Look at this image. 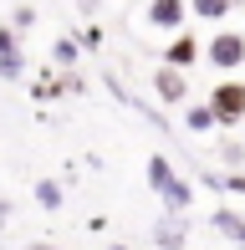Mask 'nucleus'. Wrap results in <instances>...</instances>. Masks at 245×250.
<instances>
[{
    "label": "nucleus",
    "instance_id": "6e6552de",
    "mask_svg": "<svg viewBox=\"0 0 245 250\" xmlns=\"http://www.w3.org/2000/svg\"><path fill=\"white\" fill-rule=\"evenodd\" d=\"M184 16H189L184 0H153V5H148V26H159V31H179Z\"/></svg>",
    "mask_w": 245,
    "mask_h": 250
},
{
    "label": "nucleus",
    "instance_id": "9b49d317",
    "mask_svg": "<svg viewBox=\"0 0 245 250\" xmlns=\"http://www.w3.org/2000/svg\"><path fill=\"white\" fill-rule=\"evenodd\" d=\"M174 174H179V168H174V164H169L163 153H153V158H148V189H153V194H159V189L169 184Z\"/></svg>",
    "mask_w": 245,
    "mask_h": 250
},
{
    "label": "nucleus",
    "instance_id": "412c9836",
    "mask_svg": "<svg viewBox=\"0 0 245 250\" xmlns=\"http://www.w3.org/2000/svg\"><path fill=\"white\" fill-rule=\"evenodd\" d=\"M107 250H133V245H107Z\"/></svg>",
    "mask_w": 245,
    "mask_h": 250
},
{
    "label": "nucleus",
    "instance_id": "f257e3e1",
    "mask_svg": "<svg viewBox=\"0 0 245 250\" xmlns=\"http://www.w3.org/2000/svg\"><path fill=\"white\" fill-rule=\"evenodd\" d=\"M204 107L215 112L220 128H235V123H245V82H240V77H225V82H215V87H209V102H204Z\"/></svg>",
    "mask_w": 245,
    "mask_h": 250
},
{
    "label": "nucleus",
    "instance_id": "20e7f679",
    "mask_svg": "<svg viewBox=\"0 0 245 250\" xmlns=\"http://www.w3.org/2000/svg\"><path fill=\"white\" fill-rule=\"evenodd\" d=\"M199 46H204V41H194L189 31H174V41L163 46V66H174V72L194 66V62H199Z\"/></svg>",
    "mask_w": 245,
    "mask_h": 250
},
{
    "label": "nucleus",
    "instance_id": "a211bd4d",
    "mask_svg": "<svg viewBox=\"0 0 245 250\" xmlns=\"http://www.w3.org/2000/svg\"><path fill=\"white\" fill-rule=\"evenodd\" d=\"M220 184H225V189H240V194H245V174H230V179H220Z\"/></svg>",
    "mask_w": 245,
    "mask_h": 250
},
{
    "label": "nucleus",
    "instance_id": "0eeeda50",
    "mask_svg": "<svg viewBox=\"0 0 245 250\" xmlns=\"http://www.w3.org/2000/svg\"><path fill=\"white\" fill-rule=\"evenodd\" d=\"M153 97L159 102H184L189 97V82H184V72H174V66H159V72H153Z\"/></svg>",
    "mask_w": 245,
    "mask_h": 250
},
{
    "label": "nucleus",
    "instance_id": "f8f14e48",
    "mask_svg": "<svg viewBox=\"0 0 245 250\" xmlns=\"http://www.w3.org/2000/svg\"><path fill=\"white\" fill-rule=\"evenodd\" d=\"M189 5V16H199V21H220L230 10V0H184Z\"/></svg>",
    "mask_w": 245,
    "mask_h": 250
},
{
    "label": "nucleus",
    "instance_id": "aec40b11",
    "mask_svg": "<svg viewBox=\"0 0 245 250\" xmlns=\"http://www.w3.org/2000/svg\"><path fill=\"white\" fill-rule=\"evenodd\" d=\"M26 250H51V245H46V240H31V245H26Z\"/></svg>",
    "mask_w": 245,
    "mask_h": 250
},
{
    "label": "nucleus",
    "instance_id": "6ab92c4d",
    "mask_svg": "<svg viewBox=\"0 0 245 250\" xmlns=\"http://www.w3.org/2000/svg\"><path fill=\"white\" fill-rule=\"evenodd\" d=\"M5 220H10V204H5V199H0V225H5Z\"/></svg>",
    "mask_w": 245,
    "mask_h": 250
},
{
    "label": "nucleus",
    "instance_id": "ddd939ff",
    "mask_svg": "<svg viewBox=\"0 0 245 250\" xmlns=\"http://www.w3.org/2000/svg\"><path fill=\"white\" fill-rule=\"evenodd\" d=\"M51 62H57V66H77V62H82V46H77L72 36H61L57 46H51Z\"/></svg>",
    "mask_w": 245,
    "mask_h": 250
},
{
    "label": "nucleus",
    "instance_id": "f3484780",
    "mask_svg": "<svg viewBox=\"0 0 245 250\" xmlns=\"http://www.w3.org/2000/svg\"><path fill=\"white\" fill-rule=\"evenodd\" d=\"M31 97H36V102H46V97H61V82H57V77H46V82H36V87H31Z\"/></svg>",
    "mask_w": 245,
    "mask_h": 250
},
{
    "label": "nucleus",
    "instance_id": "9d476101",
    "mask_svg": "<svg viewBox=\"0 0 245 250\" xmlns=\"http://www.w3.org/2000/svg\"><path fill=\"white\" fill-rule=\"evenodd\" d=\"M61 184H57V179H36V204H41V209H46V214H57L61 209Z\"/></svg>",
    "mask_w": 245,
    "mask_h": 250
},
{
    "label": "nucleus",
    "instance_id": "f03ea898",
    "mask_svg": "<svg viewBox=\"0 0 245 250\" xmlns=\"http://www.w3.org/2000/svg\"><path fill=\"white\" fill-rule=\"evenodd\" d=\"M199 56H204L215 72H235V66L245 62V36L240 31H215V41H204Z\"/></svg>",
    "mask_w": 245,
    "mask_h": 250
},
{
    "label": "nucleus",
    "instance_id": "2eb2a0df",
    "mask_svg": "<svg viewBox=\"0 0 245 250\" xmlns=\"http://www.w3.org/2000/svg\"><path fill=\"white\" fill-rule=\"evenodd\" d=\"M220 158H225L230 168H240V164H245V148H240L235 138H225V143H220Z\"/></svg>",
    "mask_w": 245,
    "mask_h": 250
},
{
    "label": "nucleus",
    "instance_id": "39448f33",
    "mask_svg": "<svg viewBox=\"0 0 245 250\" xmlns=\"http://www.w3.org/2000/svg\"><path fill=\"white\" fill-rule=\"evenodd\" d=\"M26 72V56H20V36L10 26H0V77L5 82H16V77Z\"/></svg>",
    "mask_w": 245,
    "mask_h": 250
},
{
    "label": "nucleus",
    "instance_id": "423d86ee",
    "mask_svg": "<svg viewBox=\"0 0 245 250\" xmlns=\"http://www.w3.org/2000/svg\"><path fill=\"white\" fill-rule=\"evenodd\" d=\"M209 230H215L220 240H230L235 250H245V214L240 209H215L209 214Z\"/></svg>",
    "mask_w": 245,
    "mask_h": 250
},
{
    "label": "nucleus",
    "instance_id": "4468645a",
    "mask_svg": "<svg viewBox=\"0 0 245 250\" xmlns=\"http://www.w3.org/2000/svg\"><path fill=\"white\" fill-rule=\"evenodd\" d=\"M184 128H189V133H209V128H215V112L199 102V107H189V112H184Z\"/></svg>",
    "mask_w": 245,
    "mask_h": 250
},
{
    "label": "nucleus",
    "instance_id": "1a4fd4ad",
    "mask_svg": "<svg viewBox=\"0 0 245 250\" xmlns=\"http://www.w3.org/2000/svg\"><path fill=\"white\" fill-rule=\"evenodd\" d=\"M153 245H159V250H184V245H189V240H184V225L163 214V220L153 225Z\"/></svg>",
    "mask_w": 245,
    "mask_h": 250
},
{
    "label": "nucleus",
    "instance_id": "7ed1b4c3",
    "mask_svg": "<svg viewBox=\"0 0 245 250\" xmlns=\"http://www.w3.org/2000/svg\"><path fill=\"white\" fill-rule=\"evenodd\" d=\"M159 199H163V214H169V220H179L184 209H194V184H189L184 174H174L169 184L159 189Z\"/></svg>",
    "mask_w": 245,
    "mask_h": 250
},
{
    "label": "nucleus",
    "instance_id": "dca6fc26",
    "mask_svg": "<svg viewBox=\"0 0 245 250\" xmlns=\"http://www.w3.org/2000/svg\"><path fill=\"white\" fill-rule=\"evenodd\" d=\"M72 41H77L82 51H97V46H102V26H87L82 36H72Z\"/></svg>",
    "mask_w": 245,
    "mask_h": 250
}]
</instances>
